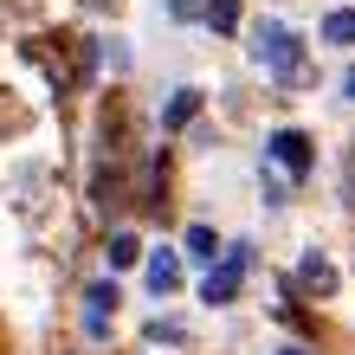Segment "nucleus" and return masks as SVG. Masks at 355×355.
<instances>
[{
    "label": "nucleus",
    "instance_id": "f257e3e1",
    "mask_svg": "<svg viewBox=\"0 0 355 355\" xmlns=\"http://www.w3.org/2000/svg\"><path fill=\"white\" fill-rule=\"evenodd\" d=\"M252 58L271 78H304V39L284 26V19H259L252 26Z\"/></svg>",
    "mask_w": 355,
    "mask_h": 355
},
{
    "label": "nucleus",
    "instance_id": "f03ea898",
    "mask_svg": "<svg viewBox=\"0 0 355 355\" xmlns=\"http://www.w3.org/2000/svg\"><path fill=\"white\" fill-rule=\"evenodd\" d=\"M245 252H252V245H226V259H220V265H214V271H207V278H200V304H226V297H233V291H239L245 265H252Z\"/></svg>",
    "mask_w": 355,
    "mask_h": 355
},
{
    "label": "nucleus",
    "instance_id": "7ed1b4c3",
    "mask_svg": "<svg viewBox=\"0 0 355 355\" xmlns=\"http://www.w3.org/2000/svg\"><path fill=\"white\" fill-rule=\"evenodd\" d=\"M271 168L291 175V181H304L310 175V136L304 130H271Z\"/></svg>",
    "mask_w": 355,
    "mask_h": 355
},
{
    "label": "nucleus",
    "instance_id": "20e7f679",
    "mask_svg": "<svg viewBox=\"0 0 355 355\" xmlns=\"http://www.w3.org/2000/svg\"><path fill=\"white\" fill-rule=\"evenodd\" d=\"M142 278H149V291H155V297H168V291L181 284V252H149Z\"/></svg>",
    "mask_w": 355,
    "mask_h": 355
},
{
    "label": "nucleus",
    "instance_id": "39448f33",
    "mask_svg": "<svg viewBox=\"0 0 355 355\" xmlns=\"http://www.w3.org/2000/svg\"><path fill=\"white\" fill-rule=\"evenodd\" d=\"M110 304H116V291L97 278V284L85 291V323H91V336H110Z\"/></svg>",
    "mask_w": 355,
    "mask_h": 355
},
{
    "label": "nucleus",
    "instance_id": "423d86ee",
    "mask_svg": "<svg viewBox=\"0 0 355 355\" xmlns=\"http://www.w3.org/2000/svg\"><path fill=\"white\" fill-rule=\"evenodd\" d=\"M214 259H220L214 226H187V265H214Z\"/></svg>",
    "mask_w": 355,
    "mask_h": 355
},
{
    "label": "nucleus",
    "instance_id": "0eeeda50",
    "mask_svg": "<svg viewBox=\"0 0 355 355\" xmlns=\"http://www.w3.org/2000/svg\"><path fill=\"white\" fill-rule=\"evenodd\" d=\"M194 110H200V91H194V85H187V91H175V97H168V110H162V130H181V123L194 116Z\"/></svg>",
    "mask_w": 355,
    "mask_h": 355
},
{
    "label": "nucleus",
    "instance_id": "6e6552de",
    "mask_svg": "<svg viewBox=\"0 0 355 355\" xmlns=\"http://www.w3.org/2000/svg\"><path fill=\"white\" fill-rule=\"evenodd\" d=\"M297 278H304L310 291H336V271H329V259H323V252H304V265H297Z\"/></svg>",
    "mask_w": 355,
    "mask_h": 355
},
{
    "label": "nucleus",
    "instance_id": "1a4fd4ad",
    "mask_svg": "<svg viewBox=\"0 0 355 355\" xmlns=\"http://www.w3.org/2000/svg\"><path fill=\"white\" fill-rule=\"evenodd\" d=\"M323 39H329V46H355V7H336V13H329L323 19Z\"/></svg>",
    "mask_w": 355,
    "mask_h": 355
},
{
    "label": "nucleus",
    "instance_id": "9d476101",
    "mask_svg": "<svg viewBox=\"0 0 355 355\" xmlns=\"http://www.w3.org/2000/svg\"><path fill=\"white\" fill-rule=\"evenodd\" d=\"M207 26L214 33H239V0H207Z\"/></svg>",
    "mask_w": 355,
    "mask_h": 355
},
{
    "label": "nucleus",
    "instance_id": "9b49d317",
    "mask_svg": "<svg viewBox=\"0 0 355 355\" xmlns=\"http://www.w3.org/2000/svg\"><path fill=\"white\" fill-rule=\"evenodd\" d=\"M136 252H142V239L136 233H110V265L123 271V265H136Z\"/></svg>",
    "mask_w": 355,
    "mask_h": 355
},
{
    "label": "nucleus",
    "instance_id": "f8f14e48",
    "mask_svg": "<svg viewBox=\"0 0 355 355\" xmlns=\"http://www.w3.org/2000/svg\"><path fill=\"white\" fill-rule=\"evenodd\" d=\"M168 13H175V19H194V13H200V0H168Z\"/></svg>",
    "mask_w": 355,
    "mask_h": 355
},
{
    "label": "nucleus",
    "instance_id": "ddd939ff",
    "mask_svg": "<svg viewBox=\"0 0 355 355\" xmlns=\"http://www.w3.org/2000/svg\"><path fill=\"white\" fill-rule=\"evenodd\" d=\"M343 97H355V65H349V78H343Z\"/></svg>",
    "mask_w": 355,
    "mask_h": 355
},
{
    "label": "nucleus",
    "instance_id": "4468645a",
    "mask_svg": "<svg viewBox=\"0 0 355 355\" xmlns=\"http://www.w3.org/2000/svg\"><path fill=\"white\" fill-rule=\"evenodd\" d=\"M278 355H310V349H278Z\"/></svg>",
    "mask_w": 355,
    "mask_h": 355
}]
</instances>
